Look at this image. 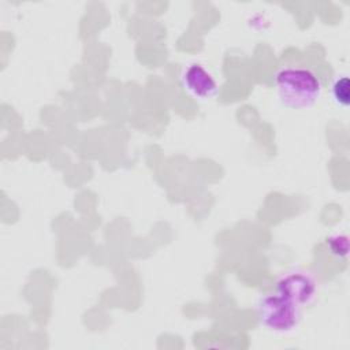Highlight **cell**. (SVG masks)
Instances as JSON below:
<instances>
[{
  "label": "cell",
  "instance_id": "cell-1",
  "mask_svg": "<svg viewBox=\"0 0 350 350\" xmlns=\"http://www.w3.org/2000/svg\"><path fill=\"white\" fill-rule=\"evenodd\" d=\"M273 85L279 103L287 109L310 108L320 98V77L306 67H283L276 71Z\"/></svg>",
  "mask_w": 350,
  "mask_h": 350
},
{
  "label": "cell",
  "instance_id": "cell-2",
  "mask_svg": "<svg viewBox=\"0 0 350 350\" xmlns=\"http://www.w3.org/2000/svg\"><path fill=\"white\" fill-rule=\"evenodd\" d=\"M261 325L275 334H290L301 323V306L280 294H267L256 305Z\"/></svg>",
  "mask_w": 350,
  "mask_h": 350
},
{
  "label": "cell",
  "instance_id": "cell-3",
  "mask_svg": "<svg viewBox=\"0 0 350 350\" xmlns=\"http://www.w3.org/2000/svg\"><path fill=\"white\" fill-rule=\"evenodd\" d=\"M276 293L302 308L316 299L319 279L308 269L293 268L279 276L276 280Z\"/></svg>",
  "mask_w": 350,
  "mask_h": 350
},
{
  "label": "cell",
  "instance_id": "cell-4",
  "mask_svg": "<svg viewBox=\"0 0 350 350\" xmlns=\"http://www.w3.org/2000/svg\"><path fill=\"white\" fill-rule=\"evenodd\" d=\"M180 83L190 96L198 100L213 98L219 92V86L212 74L198 63H191L185 67L180 74Z\"/></svg>",
  "mask_w": 350,
  "mask_h": 350
},
{
  "label": "cell",
  "instance_id": "cell-5",
  "mask_svg": "<svg viewBox=\"0 0 350 350\" xmlns=\"http://www.w3.org/2000/svg\"><path fill=\"white\" fill-rule=\"evenodd\" d=\"M350 82L347 75H339L331 85V94L332 100L336 105L347 108L349 107V98H350Z\"/></svg>",
  "mask_w": 350,
  "mask_h": 350
},
{
  "label": "cell",
  "instance_id": "cell-6",
  "mask_svg": "<svg viewBox=\"0 0 350 350\" xmlns=\"http://www.w3.org/2000/svg\"><path fill=\"white\" fill-rule=\"evenodd\" d=\"M327 247L336 258H346L349 253V241L343 234H335L327 238Z\"/></svg>",
  "mask_w": 350,
  "mask_h": 350
}]
</instances>
